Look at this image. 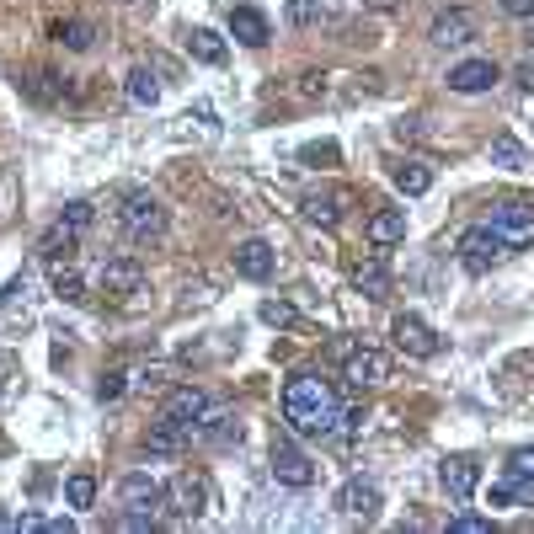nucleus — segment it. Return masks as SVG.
Here are the masks:
<instances>
[{
	"label": "nucleus",
	"instance_id": "42",
	"mask_svg": "<svg viewBox=\"0 0 534 534\" xmlns=\"http://www.w3.org/2000/svg\"><path fill=\"white\" fill-rule=\"evenodd\" d=\"M332 155H337V145H310L305 161H332Z\"/></svg>",
	"mask_w": 534,
	"mask_h": 534
},
{
	"label": "nucleus",
	"instance_id": "26",
	"mask_svg": "<svg viewBox=\"0 0 534 534\" xmlns=\"http://www.w3.org/2000/svg\"><path fill=\"white\" fill-rule=\"evenodd\" d=\"M342 203H348V193H310L305 198V219H316V225H337Z\"/></svg>",
	"mask_w": 534,
	"mask_h": 534
},
{
	"label": "nucleus",
	"instance_id": "23",
	"mask_svg": "<svg viewBox=\"0 0 534 534\" xmlns=\"http://www.w3.org/2000/svg\"><path fill=\"white\" fill-rule=\"evenodd\" d=\"M198 438L203 444H241V422H235L230 412H209L198 422Z\"/></svg>",
	"mask_w": 534,
	"mask_h": 534
},
{
	"label": "nucleus",
	"instance_id": "34",
	"mask_svg": "<svg viewBox=\"0 0 534 534\" xmlns=\"http://www.w3.org/2000/svg\"><path fill=\"white\" fill-rule=\"evenodd\" d=\"M492 529V518H481V513H460V518H449V534H486Z\"/></svg>",
	"mask_w": 534,
	"mask_h": 534
},
{
	"label": "nucleus",
	"instance_id": "44",
	"mask_svg": "<svg viewBox=\"0 0 534 534\" xmlns=\"http://www.w3.org/2000/svg\"><path fill=\"white\" fill-rule=\"evenodd\" d=\"M369 6H380V11H390V6H396V0H369Z\"/></svg>",
	"mask_w": 534,
	"mask_h": 534
},
{
	"label": "nucleus",
	"instance_id": "22",
	"mask_svg": "<svg viewBox=\"0 0 534 534\" xmlns=\"http://www.w3.org/2000/svg\"><path fill=\"white\" fill-rule=\"evenodd\" d=\"M187 54H193L198 65H225V38H219L214 27H193V33H187Z\"/></svg>",
	"mask_w": 534,
	"mask_h": 534
},
{
	"label": "nucleus",
	"instance_id": "35",
	"mask_svg": "<svg viewBox=\"0 0 534 534\" xmlns=\"http://www.w3.org/2000/svg\"><path fill=\"white\" fill-rule=\"evenodd\" d=\"M123 390H129V374H118V369H113V374H102V380H97V396H102V401H118Z\"/></svg>",
	"mask_w": 534,
	"mask_h": 534
},
{
	"label": "nucleus",
	"instance_id": "11",
	"mask_svg": "<svg viewBox=\"0 0 534 534\" xmlns=\"http://www.w3.org/2000/svg\"><path fill=\"white\" fill-rule=\"evenodd\" d=\"M337 513H348V518H374V513H380V486L364 481V476L342 481V486H337Z\"/></svg>",
	"mask_w": 534,
	"mask_h": 534
},
{
	"label": "nucleus",
	"instance_id": "10",
	"mask_svg": "<svg viewBox=\"0 0 534 534\" xmlns=\"http://www.w3.org/2000/svg\"><path fill=\"white\" fill-rule=\"evenodd\" d=\"M342 380H348L353 390L385 385V380H390V358L374 353V348H358V353H348V364H342Z\"/></svg>",
	"mask_w": 534,
	"mask_h": 534
},
{
	"label": "nucleus",
	"instance_id": "7",
	"mask_svg": "<svg viewBox=\"0 0 534 534\" xmlns=\"http://www.w3.org/2000/svg\"><path fill=\"white\" fill-rule=\"evenodd\" d=\"M161 497H166V486L155 481L150 470H134V476H123V486H118L123 513H139V518H155V508H161Z\"/></svg>",
	"mask_w": 534,
	"mask_h": 534
},
{
	"label": "nucleus",
	"instance_id": "39",
	"mask_svg": "<svg viewBox=\"0 0 534 534\" xmlns=\"http://www.w3.org/2000/svg\"><path fill=\"white\" fill-rule=\"evenodd\" d=\"M513 86L524 91V97H534V59H524V65L513 70Z\"/></svg>",
	"mask_w": 534,
	"mask_h": 534
},
{
	"label": "nucleus",
	"instance_id": "20",
	"mask_svg": "<svg viewBox=\"0 0 534 534\" xmlns=\"http://www.w3.org/2000/svg\"><path fill=\"white\" fill-rule=\"evenodd\" d=\"M369 241H374V246H396V241H406V209H380V214H369Z\"/></svg>",
	"mask_w": 534,
	"mask_h": 534
},
{
	"label": "nucleus",
	"instance_id": "9",
	"mask_svg": "<svg viewBox=\"0 0 534 534\" xmlns=\"http://www.w3.org/2000/svg\"><path fill=\"white\" fill-rule=\"evenodd\" d=\"M502 81L497 59H460V65L449 70V91H460V97H481V91H492Z\"/></svg>",
	"mask_w": 534,
	"mask_h": 534
},
{
	"label": "nucleus",
	"instance_id": "8",
	"mask_svg": "<svg viewBox=\"0 0 534 534\" xmlns=\"http://www.w3.org/2000/svg\"><path fill=\"white\" fill-rule=\"evenodd\" d=\"M273 481H278V486H294V492H300V486L316 481V465H310V454H305V449H294L289 438H278V444H273Z\"/></svg>",
	"mask_w": 534,
	"mask_h": 534
},
{
	"label": "nucleus",
	"instance_id": "33",
	"mask_svg": "<svg viewBox=\"0 0 534 534\" xmlns=\"http://www.w3.org/2000/svg\"><path fill=\"white\" fill-rule=\"evenodd\" d=\"M59 219H65L70 230H91V219H97V203H86V198H70V203H65V214H59Z\"/></svg>",
	"mask_w": 534,
	"mask_h": 534
},
{
	"label": "nucleus",
	"instance_id": "13",
	"mask_svg": "<svg viewBox=\"0 0 534 534\" xmlns=\"http://www.w3.org/2000/svg\"><path fill=\"white\" fill-rule=\"evenodd\" d=\"M273 267H278V257H273V246H267V241H241V246H235V273L251 278V284H267Z\"/></svg>",
	"mask_w": 534,
	"mask_h": 534
},
{
	"label": "nucleus",
	"instance_id": "32",
	"mask_svg": "<svg viewBox=\"0 0 534 534\" xmlns=\"http://www.w3.org/2000/svg\"><path fill=\"white\" fill-rule=\"evenodd\" d=\"M257 316H262L267 326H278V332H284V326H294V321H300V310H294L289 300H262V310H257Z\"/></svg>",
	"mask_w": 534,
	"mask_h": 534
},
{
	"label": "nucleus",
	"instance_id": "12",
	"mask_svg": "<svg viewBox=\"0 0 534 534\" xmlns=\"http://www.w3.org/2000/svg\"><path fill=\"white\" fill-rule=\"evenodd\" d=\"M428 38L438 49H465V43H476V17H470V11H444V17L428 27Z\"/></svg>",
	"mask_w": 534,
	"mask_h": 534
},
{
	"label": "nucleus",
	"instance_id": "14",
	"mask_svg": "<svg viewBox=\"0 0 534 534\" xmlns=\"http://www.w3.org/2000/svg\"><path fill=\"white\" fill-rule=\"evenodd\" d=\"M438 481H444V492H449V497H460V502H465V497L481 486V465L470 460V454H454V460L438 465Z\"/></svg>",
	"mask_w": 534,
	"mask_h": 534
},
{
	"label": "nucleus",
	"instance_id": "41",
	"mask_svg": "<svg viewBox=\"0 0 534 534\" xmlns=\"http://www.w3.org/2000/svg\"><path fill=\"white\" fill-rule=\"evenodd\" d=\"M38 529H49V534H70L75 524H70V518H38Z\"/></svg>",
	"mask_w": 534,
	"mask_h": 534
},
{
	"label": "nucleus",
	"instance_id": "21",
	"mask_svg": "<svg viewBox=\"0 0 534 534\" xmlns=\"http://www.w3.org/2000/svg\"><path fill=\"white\" fill-rule=\"evenodd\" d=\"M390 182H396L406 198H422L433 187V171L422 166V161H396V166H390Z\"/></svg>",
	"mask_w": 534,
	"mask_h": 534
},
{
	"label": "nucleus",
	"instance_id": "6",
	"mask_svg": "<svg viewBox=\"0 0 534 534\" xmlns=\"http://www.w3.org/2000/svg\"><path fill=\"white\" fill-rule=\"evenodd\" d=\"M390 337H396V348L406 353V358H438V348H444V342H438V332L422 316H412V310H406V316H396L390 321Z\"/></svg>",
	"mask_w": 534,
	"mask_h": 534
},
{
	"label": "nucleus",
	"instance_id": "16",
	"mask_svg": "<svg viewBox=\"0 0 534 534\" xmlns=\"http://www.w3.org/2000/svg\"><path fill=\"white\" fill-rule=\"evenodd\" d=\"M139 284H145V267H139L134 257L102 262V294H139Z\"/></svg>",
	"mask_w": 534,
	"mask_h": 534
},
{
	"label": "nucleus",
	"instance_id": "4",
	"mask_svg": "<svg viewBox=\"0 0 534 534\" xmlns=\"http://www.w3.org/2000/svg\"><path fill=\"white\" fill-rule=\"evenodd\" d=\"M118 214H123V230H129L134 241H161L166 235V203L155 193H129Z\"/></svg>",
	"mask_w": 534,
	"mask_h": 534
},
{
	"label": "nucleus",
	"instance_id": "29",
	"mask_svg": "<svg viewBox=\"0 0 534 534\" xmlns=\"http://www.w3.org/2000/svg\"><path fill=\"white\" fill-rule=\"evenodd\" d=\"M284 17H289V27H300V33H305V27H321L326 22V6H321V0H289Z\"/></svg>",
	"mask_w": 534,
	"mask_h": 534
},
{
	"label": "nucleus",
	"instance_id": "1",
	"mask_svg": "<svg viewBox=\"0 0 534 534\" xmlns=\"http://www.w3.org/2000/svg\"><path fill=\"white\" fill-rule=\"evenodd\" d=\"M284 422L294 433H305V438H326V433H337V422H348V417H342L337 390L326 385L321 374H294V380L284 385Z\"/></svg>",
	"mask_w": 534,
	"mask_h": 534
},
{
	"label": "nucleus",
	"instance_id": "43",
	"mask_svg": "<svg viewBox=\"0 0 534 534\" xmlns=\"http://www.w3.org/2000/svg\"><path fill=\"white\" fill-rule=\"evenodd\" d=\"M0 534H22V518H11V513H0Z\"/></svg>",
	"mask_w": 534,
	"mask_h": 534
},
{
	"label": "nucleus",
	"instance_id": "19",
	"mask_svg": "<svg viewBox=\"0 0 534 534\" xmlns=\"http://www.w3.org/2000/svg\"><path fill=\"white\" fill-rule=\"evenodd\" d=\"M166 417H177V422H187V428L198 433V422L209 417V396H203V390H171V401H166Z\"/></svg>",
	"mask_w": 534,
	"mask_h": 534
},
{
	"label": "nucleus",
	"instance_id": "28",
	"mask_svg": "<svg viewBox=\"0 0 534 534\" xmlns=\"http://www.w3.org/2000/svg\"><path fill=\"white\" fill-rule=\"evenodd\" d=\"M129 102H134V107H155V102H161V81H155L145 65L129 70Z\"/></svg>",
	"mask_w": 534,
	"mask_h": 534
},
{
	"label": "nucleus",
	"instance_id": "2",
	"mask_svg": "<svg viewBox=\"0 0 534 534\" xmlns=\"http://www.w3.org/2000/svg\"><path fill=\"white\" fill-rule=\"evenodd\" d=\"M454 251H460V267H465L470 278H486L502 257H508V246H502V235H497L492 225H470Z\"/></svg>",
	"mask_w": 534,
	"mask_h": 534
},
{
	"label": "nucleus",
	"instance_id": "30",
	"mask_svg": "<svg viewBox=\"0 0 534 534\" xmlns=\"http://www.w3.org/2000/svg\"><path fill=\"white\" fill-rule=\"evenodd\" d=\"M54 294H59V300H70V305H81V300H86L81 273H75V267H59V262H54Z\"/></svg>",
	"mask_w": 534,
	"mask_h": 534
},
{
	"label": "nucleus",
	"instance_id": "3",
	"mask_svg": "<svg viewBox=\"0 0 534 534\" xmlns=\"http://www.w3.org/2000/svg\"><path fill=\"white\" fill-rule=\"evenodd\" d=\"M486 225L502 235V246H508V251L529 246L534 241V198H497Z\"/></svg>",
	"mask_w": 534,
	"mask_h": 534
},
{
	"label": "nucleus",
	"instance_id": "36",
	"mask_svg": "<svg viewBox=\"0 0 534 534\" xmlns=\"http://www.w3.org/2000/svg\"><path fill=\"white\" fill-rule=\"evenodd\" d=\"M508 470H513V476H534V449H513L508 454Z\"/></svg>",
	"mask_w": 534,
	"mask_h": 534
},
{
	"label": "nucleus",
	"instance_id": "17",
	"mask_svg": "<svg viewBox=\"0 0 534 534\" xmlns=\"http://www.w3.org/2000/svg\"><path fill=\"white\" fill-rule=\"evenodd\" d=\"M187 438H198V433L187 428V422H177V417H166V412H161V422H155L150 438H145V449H150V454H182V449H187Z\"/></svg>",
	"mask_w": 534,
	"mask_h": 534
},
{
	"label": "nucleus",
	"instance_id": "5",
	"mask_svg": "<svg viewBox=\"0 0 534 534\" xmlns=\"http://www.w3.org/2000/svg\"><path fill=\"white\" fill-rule=\"evenodd\" d=\"M161 508H166L171 518H182V524H187V518H198L203 508H209V481H203V476H193V470H182V476L166 486Z\"/></svg>",
	"mask_w": 534,
	"mask_h": 534
},
{
	"label": "nucleus",
	"instance_id": "27",
	"mask_svg": "<svg viewBox=\"0 0 534 534\" xmlns=\"http://www.w3.org/2000/svg\"><path fill=\"white\" fill-rule=\"evenodd\" d=\"M75 241H81V230H70L65 219H59V225H54V230L38 241V251H43L49 262H59V257H70V251H75Z\"/></svg>",
	"mask_w": 534,
	"mask_h": 534
},
{
	"label": "nucleus",
	"instance_id": "15",
	"mask_svg": "<svg viewBox=\"0 0 534 534\" xmlns=\"http://www.w3.org/2000/svg\"><path fill=\"white\" fill-rule=\"evenodd\" d=\"M230 38L246 43V49H262V43L273 38V27H267V17L257 6H230Z\"/></svg>",
	"mask_w": 534,
	"mask_h": 534
},
{
	"label": "nucleus",
	"instance_id": "40",
	"mask_svg": "<svg viewBox=\"0 0 534 534\" xmlns=\"http://www.w3.org/2000/svg\"><path fill=\"white\" fill-rule=\"evenodd\" d=\"M502 11L508 17H534V0H502Z\"/></svg>",
	"mask_w": 534,
	"mask_h": 534
},
{
	"label": "nucleus",
	"instance_id": "18",
	"mask_svg": "<svg viewBox=\"0 0 534 534\" xmlns=\"http://www.w3.org/2000/svg\"><path fill=\"white\" fill-rule=\"evenodd\" d=\"M353 289L364 294V300H390V267L385 257H364L353 267Z\"/></svg>",
	"mask_w": 534,
	"mask_h": 534
},
{
	"label": "nucleus",
	"instance_id": "37",
	"mask_svg": "<svg viewBox=\"0 0 534 534\" xmlns=\"http://www.w3.org/2000/svg\"><path fill=\"white\" fill-rule=\"evenodd\" d=\"M300 97H326V75H321V70L300 75Z\"/></svg>",
	"mask_w": 534,
	"mask_h": 534
},
{
	"label": "nucleus",
	"instance_id": "31",
	"mask_svg": "<svg viewBox=\"0 0 534 534\" xmlns=\"http://www.w3.org/2000/svg\"><path fill=\"white\" fill-rule=\"evenodd\" d=\"M65 502H70V508H91V502H97V476H86V470H81V476H70L65 481Z\"/></svg>",
	"mask_w": 534,
	"mask_h": 534
},
{
	"label": "nucleus",
	"instance_id": "46",
	"mask_svg": "<svg viewBox=\"0 0 534 534\" xmlns=\"http://www.w3.org/2000/svg\"><path fill=\"white\" fill-rule=\"evenodd\" d=\"M529 43H534V33H529Z\"/></svg>",
	"mask_w": 534,
	"mask_h": 534
},
{
	"label": "nucleus",
	"instance_id": "25",
	"mask_svg": "<svg viewBox=\"0 0 534 534\" xmlns=\"http://www.w3.org/2000/svg\"><path fill=\"white\" fill-rule=\"evenodd\" d=\"M492 166H502V171H529V150L518 145L513 134H497V139H492Z\"/></svg>",
	"mask_w": 534,
	"mask_h": 534
},
{
	"label": "nucleus",
	"instance_id": "24",
	"mask_svg": "<svg viewBox=\"0 0 534 534\" xmlns=\"http://www.w3.org/2000/svg\"><path fill=\"white\" fill-rule=\"evenodd\" d=\"M54 38L65 43L70 54H86L91 43H97V27H91V22H81V17H70V22H54Z\"/></svg>",
	"mask_w": 534,
	"mask_h": 534
},
{
	"label": "nucleus",
	"instance_id": "45",
	"mask_svg": "<svg viewBox=\"0 0 534 534\" xmlns=\"http://www.w3.org/2000/svg\"><path fill=\"white\" fill-rule=\"evenodd\" d=\"M0 369H6V358H0Z\"/></svg>",
	"mask_w": 534,
	"mask_h": 534
},
{
	"label": "nucleus",
	"instance_id": "38",
	"mask_svg": "<svg viewBox=\"0 0 534 534\" xmlns=\"http://www.w3.org/2000/svg\"><path fill=\"white\" fill-rule=\"evenodd\" d=\"M486 502H492V508H513V502H518L513 497V481H497L492 492H486Z\"/></svg>",
	"mask_w": 534,
	"mask_h": 534
}]
</instances>
